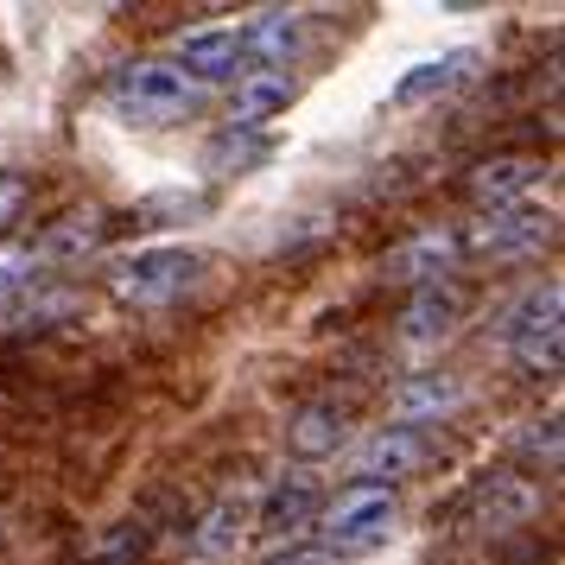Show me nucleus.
Instances as JSON below:
<instances>
[{"mask_svg": "<svg viewBox=\"0 0 565 565\" xmlns=\"http://www.w3.org/2000/svg\"><path fill=\"white\" fill-rule=\"evenodd\" d=\"M108 108L121 121H134V128H172V121L204 108V89L184 77V71L159 64V57H134V64H121L108 77Z\"/></svg>", "mask_w": 565, "mask_h": 565, "instance_id": "obj_1", "label": "nucleus"}, {"mask_svg": "<svg viewBox=\"0 0 565 565\" xmlns=\"http://www.w3.org/2000/svg\"><path fill=\"white\" fill-rule=\"evenodd\" d=\"M204 280V255L198 248H134V255L108 260V292L121 306H172Z\"/></svg>", "mask_w": 565, "mask_h": 565, "instance_id": "obj_2", "label": "nucleus"}, {"mask_svg": "<svg viewBox=\"0 0 565 565\" xmlns=\"http://www.w3.org/2000/svg\"><path fill=\"white\" fill-rule=\"evenodd\" d=\"M394 521H401L394 489H362V483L337 489V502H324V553H337V559L375 553V546H387Z\"/></svg>", "mask_w": 565, "mask_h": 565, "instance_id": "obj_3", "label": "nucleus"}, {"mask_svg": "<svg viewBox=\"0 0 565 565\" xmlns=\"http://www.w3.org/2000/svg\"><path fill=\"white\" fill-rule=\"evenodd\" d=\"M433 458H438V433L433 426H382V433H369L356 445L350 477H356L362 489H394L401 477L426 470Z\"/></svg>", "mask_w": 565, "mask_h": 565, "instance_id": "obj_4", "label": "nucleus"}, {"mask_svg": "<svg viewBox=\"0 0 565 565\" xmlns=\"http://www.w3.org/2000/svg\"><path fill=\"white\" fill-rule=\"evenodd\" d=\"M318 514H324L318 477H311V470H286L280 483L255 502V540L260 546H292L306 527H318Z\"/></svg>", "mask_w": 565, "mask_h": 565, "instance_id": "obj_5", "label": "nucleus"}, {"mask_svg": "<svg viewBox=\"0 0 565 565\" xmlns=\"http://www.w3.org/2000/svg\"><path fill=\"white\" fill-rule=\"evenodd\" d=\"M546 242H553V216H546V210H527V204H514V210H483V216H477V223L458 235L463 255H489V260L540 255Z\"/></svg>", "mask_w": 565, "mask_h": 565, "instance_id": "obj_6", "label": "nucleus"}, {"mask_svg": "<svg viewBox=\"0 0 565 565\" xmlns=\"http://www.w3.org/2000/svg\"><path fill=\"white\" fill-rule=\"evenodd\" d=\"M172 71H184L198 89L248 77V64H242V32H235V26H198V32H184L179 45H172Z\"/></svg>", "mask_w": 565, "mask_h": 565, "instance_id": "obj_7", "label": "nucleus"}, {"mask_svg": "<svg viewBox=\"0 0 565 565\" xmlns=\"http://www.w3.org/2000/svg\"><path fill=\"white\" fill-rule=\"evenodd\" d=\"M242 32V64H255V71H292V57L306 52V13H292V7H260Z\"/></svg>", "mask_w": 565, "mask_h": 565, "instance_id": "obj_8", "label": "nucleus"}, {"mask_svg": "<svg viewBox=\"0 0 565 565\" xmlns=\"http://www.w3.org/2000/svg\"><path fill=\"white\" fill-rule=\"evenodd\" d=\"M458 260H463L458 235L419 230L413 242H401V248L382 260V274H387V280H401V286H413V292H426V286H445V274H451Z\"/></svg>", "mask_w": 565, "mask_h": 565, "instance_id": "obj_9", "label": "nucleus"}, {"mask_svg": "<svg viewBox=\"0 0 565 565\" xmlns=\"http://www.w3.org/2000/svg\"><path fill=\"white\" fill-rule=\"evenodd\" d=\"M299 96L292 71H248L235 77V96H230V128L242 134H267V121H280L286 108Z\"/></svg>", "mask_w": 565, "mask_h": 565, "instance_id": "obj_10", "label": "nucleus"}, {"mask_svg": "<svg viewBox=\"0 0 565 565\" xmlns=\"http://www.w3.org/2000/svg\"><path fill=\"white\" fill-rule=\"evenodd\" d=\"M343 438H350V407H337V401H306V407L286 419V451L299 458V470L337 458Z\"/></svg>", "mask_w": 565, "mask_h": 565, "instance_id": "obj_11", "label": "nucleus"}, {"mask_svg": "<svg viewBox=\"0 0 565 565\" xmlns=\"http://www.w3.org/2000/svg\"><path fill=\"white\" fill-rule=\"evenodd\" d=\"M255 534V495H242V489H230V495H216L204 509V521L191 527V559H230L242 540Z\"/></svg>", "mask_w": 565, "mask_h": 565, "instance_id": "obj_12", "label": "nucleus"}, {"mask_svg": "<svg viewBox=\"0 0 565 565\" xmlns=\"http://www.w3.org/2000/svg\"><path fill=\"white\" fill-rule=\"evenodd\" d=\"M540 179H546V159L502 153V159H483V166L470 172V198H477V204H489V210H514Z\"/></svg>", "mask_w": 565, "mask_h": 565, "instance_id": "obj_13", "label": "nucleus"}, {"mask_svg": "<svg viewBox=\"0 0 565 565\" xmlns=\"http://www.w3.org/2000/svg\"><path fill=\"white\" fill-rule=\"evenodd\" d=\"M540 509V489L521 483V477H477L470 495H463V514L477 521V527H514V521H527Z\"/></svg>", "mask_w": 565, "mask_h": 565, "instance_id": "obj_14", "label": "nucleus"}, {"mask_svg": "<svg viewBox=\"0 0 565 565\" xmlns=\"http://www.w3.org/2000/svg\"><path fill=\"white\" fill-rule=\"evenodd\" d=\"M463 407V382L445 375V369H419L413 382L394 387V419L401 426H433V419H451Z\"/></svg>", "mask_w": 565, "mask_h": 565, "instance_id": "obj_15", "label": "nucleus"}, {"mask_svg": "<svg viewBox=\"0 0 565 565\" xmlns=\"http://www.w3.org/2000/svg\"><path fill=\"white\" fill-rule=\"evenodd\" d=\"M458 318H463L458 286H426V292H413L407 311H401V337H407L413 350H433V343H445V337L458 331Z\"/></svg>", "mask_w": 565, "mask_h": 565, "instance_id": "obj_16", "label": "nucleus"}, {"mask_svg": "<svg viewBox=\"0 0 565 565\" xmlns=\"http://www.w3.org/2000/svg\"><path fill=\"white\" fill-rule=\"evenodd\" d=\"M470 64H477V52H445V57H426V64H413L407 77L394 83V103L413 108V103H426V96H445V89H458V83L470 77Z\"/></svg>", "mask_w": 565, "mask_h": 565, "instance_id": "obj_17", "label": "nucleus"}, {"mask_svg": "<svg viewBox=\"0 0 565 565\" xmlns=\"http://www.w3.org/2000/svg\"><path fill=\"white\" fill-rule=\"evenodd\" d=\"M559 311H565V286L559 280L527 286V292L514 299V311L502 318V343H514V337H540V331H559Z\"/></svg>", "mask_w": 565, "mask_h": 565, "instance_id": "obj_18", "label": "nucleus"}, {"mask_svg": "<svg viewBox=\"0 0 565 565\" xmlns=\"http://www.w3.org/2000/svg\"><path fill=\"white\" fill-rule=\"evenodd\" d=\"M274 153V134H242V128H223L216 140L204 147V172L210 179H242L248 166Z\"/></svg>", "mask_w": 565, "mask_h": 565, "instance_id": "obj_19", "label": "nucleus"}, {"mask_svg": "<svg viewBox=\"0 0 565 565\" xmlns=\"http://www.w3.org/2000/svg\"><path fill=\"white\" fill-rule=\"evenodd\" d=\"M96 242H103V216H96V210H77V216H64V223H52V230L39 235L32 255H39V267H45V260H83Z\"/></svg>", "mask_w": 565, "mask_h": 565, "instance_id": "obj_20", "label": "nucleus"}, {"mask_svg": "<svg viewBox=\"0 0 565 565\" xmlns=\"http://www.w3.org/2000/svg\"><path fill=\"white\" fill-rule=\"evenodd\" d=\"M45 286V267L32 248H13V255H0V324H13L20 306H26L32 292Z\"/></svg>", "mask_w": 565, "mask_h": 565, "instance_id": "obj_21", "label": "nucleus"}, {"mask_svg": "<svg viewBox=\"0 0 565 565\" xmlns=\"http://www.w3.org/2000/svg\"><path fill=\"white\" fill-rule=\"evenodd\" d=\"M509 356L521 375H534V382H546V375H559L565 362V331H540V337H514Z\"/></svg>", "mask_w": 565, "mask_h": 565, "instance_id": "obj_22", "label": "nucleus"}, {"mask_svg": "<svg viewBox=\"0 0 565 565\" xmlns=\"http://www.w3.org/2000/svg\"><path fill=\"white\" fill-rule=\"evenodd\" d=\"M153 553V527L147 521H121L103 546H89V565H140Z\"/></svg>", "mask_w": 565, "mask_h": 565, "instance_id": "obj_23", "label": "nucleus"}, {"mask_svg": "<svg viewBox=\"0 0 565 565\" xmlns=\"http://www.w3.org/2000/svg\"><path fill=\"white\" fill-rule=\"evenodd\" d=\"M514 451L553 470V463H559V419H553V413H546V419H521V433H514Z\"/></svg>", "mask_w": 565, "mask_h": 565, "instance_id": "obj_24", "label": "nucleus"}, {"mask_svg": "<svg viewBox=\"0 0 565 565\" xmlns=\"http://www.w3.org/2000/svg\"><path fill=\"white\" fill-rule=\"evenodd\" d=\"M26 198H32L26 172H0V230H13V223H20V210H26Z\"/></svg>", "mask_w": 565, "mask_h": 565, "instance_id": "obj_25", "label": "nucleus"}, {"mask_svg": "<svg viewBox=\"0 0 565 565\" xmlns=\"http://www.w3.org/2000/svg\"><path fill=\"white\" fill-rule=\"evenodd\" d=\"M267 565H343V559L324 553V546H286V553H274Z\"/></svg>", "mask_w": 565, "mask_h": 565, "instance_id": "obj_26", "label": "nucleus"}]
</instances>
